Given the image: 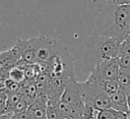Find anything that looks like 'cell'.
I'll return each mask as SVG.
<instances>
[{"mask_svg":"<svg viewBox=\"0 0 130 119\" xmlns=\"http://www.w3.org/2000/svg\"><path fill=\"white\" fill-rule=\"evenodd\" d=\"M51 77H75L74 72V60L69 51L59 42L56 45L55 51L49 62Z\"/></svg>","mask_w":130,"mask_h":119,"instance_id":"cell-3","label":"cell"},{"mask_svg":"<svg viewBox=\"0 0 130 119\" xmlns=\"http://www.w3.org/2000/svg\"><path fill=\"white\" fill-rule=\"evenodd\" d=\"M61 102L70 105V106H82V95H81V86L80 82L76 79V77H71L68 79L63 95L61 97Z\"/></svg>","mask_w":130,"mask_h":119,"instance_id":"cell-7","label":"cell"},{"mask_svg":"<svg viewBox=\"0 0 130 119\" xmlns=\"http://www.w3.org/2000/svg\"><path fill=\"white\" fill-rule=\"evenodd\" d=\"M127 95V101H128V107H129V112H130V91L128 93H126Z\"/></svg>","mask_w":130,"mask_h":119,"instance_id":"cell-21","label":"cell"},{"mask_svg":"<svg viewBox=\"0 0 130 119\" xmlns=\"http://www.w3.org/2000/svg\"><path fill=\"white\" fill-rule=\"evenodd\" d=\"M120 112L114 110V109H106V110H100L98 113L96 119H117Z\"/></svg>","mask_w":130,"mask_h":119,"instance_id":"cell-17","label":"cell"},{"mask_svg":"<svg viewBox=\"0 0 130 119\" xmlns=\"http://www.w3.org/2000/svg\"><path fill=\"white\" fill-rule=\"evenodd\" d=\"M65 119H73V118H69V117H67V118H65Z\"/></svg>","mask_w":130,"mask_h":119,"instance_id":"cell-26","label":"cell"},{"mask_svg":"<svg viewBox=\"0 0 130 119\" xmlns=\"http://www.w3.org/2000/svg\"><path fill=\"white\" fill-rule=\"evenodd\" d=\"M66 117L64 114L59 110L57 104L49 103L47 104L46 108V119H65Z\"/></svg>","mask_w":130,"mask_h":119,"instance_id":"cell-12","label":"cell"},{"mask_svg":"<svg viewBox=\"0 0 130 119\" xmlns=\"http://www.w3.org/2000/svg\"><path fill=\"white\" fill-rule=\"evenodd\" d=\"M48 99L46 97H38V99L31 103L27 109L28 119H46V108Z\"/></svg>","mask_w":130,"mask_h":119,"instance_id":"cell-9","label":"cell"},{"mask_svg":"<svg viewBox=\"0 0 130 119\" xmlns=\"http://www.w3.org/2000/svg\"><path fill=\"white\" fill-rule=\"evenodd\" d=\"M116 80L120 88L123 90L125 93H128L130 91V70L120 69Z\"/></svg>","mask_w":130,"mask_h":119,"instance_id":"cell-11","label":"cell"},{"mask_svg":"<svg viewBox=\"0 0 130 119\" xmlns=\"http://www.w3.org/2000/svg\"><path fill=\"white\" fill-rule=\"evenodd\" d=\"M122 42L99 35H91L86 42L82 63L84 70L89 72L104 61L118 57V51Z\"/></svg>","mask_w":130,"mask_h":119,"instance_id":"cell-2","label":"cell"},{"mask_svg":"<svg viewBox=\"0 0 130 119\" xmlns=\"http://www.w3.org/2000/svg\"><path fill=\"white\" fill-rule=\"evenodd\" d=\"M20 59H21V55L18 48L15 46V44L11 48L5 51H1L0 52V70L9 71L13 66H15V64Z\"/></svg>","mask_w":130,"mask_h":119,"instance_id":"cell-8","label":"cell"},{"mask_svg":"<svg viewBox=\"0 0 130 119\" xmlns=\"http://www.w3.org/2000/svg\"><path fill=\"white\" fill-rule=\"evenodd\" d=\"M122 57H130V36L120 44L117 58Z\"/></svg>","mask_w":130,"mask_h":119,"instance_id":"cell-16","label":"cell"},{"mask_svg":"<svg viewBox=\"0 0 130 119\" xmlns=\"http://www.w3.org/2000/svg\"><path fill=\"white\" fill-rule=\"evenodd\" d=\"M110 102H111V109H114L122 113H127V114L129 113L127 95L123 90L120 88L117 93L112 95L110 97Z\"/></svg>","mask_w":130,"mask_h":119,"instance_id":"cell-10","label":"cell"},{"mask_svg":"<svg viewBox=\"0 0 130 119\" xmlns=\"http://www.w3.org/2000/svg\"><path fill=\"white\" fill-rule=\"evenodd\" d=\"M6 103H7V91L2 87L0 88V117L5 115Z\"/></svg>","mask_w":130,"mask_h":119,"instance_id":"cell-19","label":"cell"},{"mask_svg":"<svg viewBox=\"0 0 130 119\" xmlns=\"http://www.w3.org/2000/svg\"><path fill=\"white\" fill-rule=\"evenodd\" d=\"M2 87L6 90L8 93H20L21 91V84L13 81L9 77L2 82Z\"/></svg>","mask_w":130,"mask_h":119,"instance_id":"cell-15","label":"cell"},{"mask_svg":"<svg viewBox=\"0 0 130 119\" xmlns=\"http://www.w3.org/2000/svg\"><path fill=\"white\" fill-rule=\"evenodd\" d=\"M117 59H118V64L120 69L130 70V57H122Z\"/></svg>","mask_w":130,"mask_h":119,"instance_id":"cell-20","label":"cell"},{"mask_svg":"<svg viewBox=\"0 0 130 119\" xmlns=\"http://www.w3.org/2000/svg\"><path fill=\"white\" fill-rule=\"evenodd\" d=\"M8 77L12 79L13 81L22 84L25 81V75H24V70L18 66H13L9 71H8Z\"/></svg>","mask_w":130,"mask_h":119,"instance_id":"cell-13","label":"cell"},{"mask_svg":"<svg viewBox=\"0 0 130 119\" xmlns=\"http://www.w3.org/2000/svg\"><path fill=\"white\" fill-rule=\"evenodd\" d=\"M128 119H130V112L128 113Z\"/></svg>","mask_w":130,"mask_h":119,"instance_id":"cell-24","label":"cell"},{"mask_svg":"<svg viewBox=\"0 0 130 119\" xmlns=\"http://www.w3.org/2000/svg\"><path fill=\"white\" fill-rule=\"evenodd\" d=\"M28 107H29V103H28L26 100L22 99V100H21V101H20V102H19V103L14 107L12 116H13V115L22 114V113H26V112H27Z\"/></svg>","mask_w":130,"mask_h":119,"instance_id":"cell-18","label":"cell"},{"mask_svg":"<svg viewBox=\"0 0 130 119\" xmlns=\"http://www.w3.org/2000/svg\"><path fill=\"white\" fill-rule=\"evenodd\" d=\"M100 2V16L93 34L123 42L130 36L128 32L130 16L126 12L125 4L118 5L115 0Z\"/></svg>","mask_w":130,"mask_h":119,"instance_id":"cell-1","label":"cell"},{"mask_svg":"<svg viewBox=\"0 0 130 119\" xmlns=\"http://www.w3.org/2000/svg\"><path fill=\"white\" fill-rule=\"evenodd\" d=\"M41 37H32L28 40H18L15 43V46L18 48L20 55H21V60L25 62L28 65H34L37 64L38 58V49L40 45Z\"/></svg>","mask_w":130,"mask_h":119,"instance_id":"cell-6","label":"cell"},{"mask_svg":"<svg viewBox=\"0 0 130 119\" xmlns=\"http://www.w3.org/2000/svg\"><path fill=\"white\" fill-rule=\"evenodd\" d=\"M102 86L104 88V91L106 92V94L111 97L112 95H114L115 93H117L120 90V86L117 82V80H108L102 83Z\"/></svg>","mask_w":130,"mask_h":119,"instance_id":"cell-14","label":"cell"},{"mask_svg":"<svg viewBox=\"0 0 130 119\" xmlns=\"http://www.w3.org/2000/svg\"><path fill=\"white\" fill-rule=\"evenodd\" d=\"M83 104L98 110H106L111 108L110 97L104 91L102 84L86 79L80 82Z\"/></svg>","mask_w":130,"mask_h":119,"instance_id":"cell-4","label":"cell"},{"mask_svg":"<svg viewBox=\"0 0 130 119\" xmlns=\"http://www.w3.org/2000/svg\"><path fill=\"white\" fill-rule=\"evenodd\" d=\"M119 71H120V67L117 58L107 60L99 64L96 67H94L90 71L87 79L89 81L102 84L103 82L108 80H116Z\"/></svg>","mask_w":130,"mask_h":119,"instance_id":"cell-5","label":"cell"},{"mask_svg":"<svg viewBox=\"0 0 130 119\" xmlns=\"http://www.w3.org/2000/svg\"><path fill=\"white\" fill-rule=\"evenodd\" d=\"M10 119H18V118H16V117H14V116H10Z\"/></svg>","mask_w":130,"mask_h":119,"instance_id":"cell-23","label":"cell"},{"mask_svg":"<svg viewBox=\"0 0 130 119\" xmlns=\"http://www.w3.org/2000/svg\"><path fill=\"white\" fill-rule=\"evenodd\" d=\"M0 88H2V83L0 82Z\"/></svg>","mask_w":130,"mask_h":119,"instance_id":"cell-25","label":"cell"},{"mask_svg":"<svg viewBox=\"0 0 130 119\" xmlns=\"http://www.w3.org/2000/svg\"><path fill=\"white\" fill-rule=\"evenodd\" d=\"M128 32H129V35H130V19L128 21Z\"/></svg>","mask_w":130,"mask_h":119,"instance_id":"cell-22","label":"cell"}]
</instances>
